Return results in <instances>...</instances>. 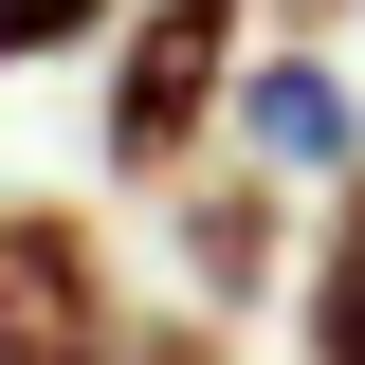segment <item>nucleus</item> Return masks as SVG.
Wrapping results in <instances>:
<instances>
[{"instance_id":"f257e3e1","label":"nucleus","mask_w":365,"mask_h":365,"mask_svg":"<svg viewBox=\"0 0 365 365\" xmlns=\"http://www.w3.org/2000/svg\"><path fill=\"white\" fill-rule=\"evenodd\" d=\"M237 19H256V0H146L128 19V55H110V165L128 182H165L182 146H201V110L237 91Z\"/></svg>"},{"instance_id":"f03ea898","label":"nucleus","mask_w":365,"mask_h":365,"mask_svg":"<svg viewBox=\"0 0 365 365\" xmlns=\"http://www.w3.org/2000/svg\"><path fill=\"white\" fill-rule=\"evenodd\" d=\"M0 365H128L110 329V237L73 201H19L0 220Z\"/></svg>"},{"instance_id":"7ed1b4c3","label":"nucleus","mask_w":365,"mask_h":365,"mask_svg":"<svg viewBox=\"0 0 365 365\" xmlns=\"http://www.w3.org/2000/svg\"><path fill=\"white\" fill-rule=\"evenodd\" d=\"M237 128H256V165H365V110L329 55H256L237 73Z\"/></svg>"},{"instance_id":"20e7f679","label":"nucleus","mask_w":365,"mask_h":365,"mask_svg":"<svg viewBox=\"0 0 365 365\" xmlns=\"http://www.w3.org/2000/svg\"><path fill=\"white\" fill-rule=\"evenodd\" d=\"M256 274H274V201H256V182H201V201H182V292L237 311Z\"/></svg>"},{"instance_id":"39448f33","label":"nucleus","mask_w":365,"mask_h":365,"mask_svg":"<svg viewBox=\"0 0 365 365\" xmlns=\"http://www.w3.org/2000/svg\"><path fill=\"white\" fill-rule=\"evenodd\" d=\"M311 365H365V165L329 201V256H311Z\"/></svg>"},{"instance_id":"423d86ee","label":"nucleus","mask_w":365,"mask_h":365,"mask_svg":"<svg viewBox=\"0 0 365 365\" xmlns=\"http://www.w3.org/2000/svg\"><path fill=\"white\" fill-rule=\"evenodd\" d=\"M110 0H0V73H37V55H73Z\"/></svg>"},{"instance_id":"0eeeda50","label":"nucleus","mask_w":365,"mask_h":365,"mask_svg":"<svg viewBox=\"0 0 365 365\" xmlns=\"http://www.w3.org/2000/svg\"><path fill=\"white\" fill-rule=\"evenodd\" d=\"M128 365H220V329H201V311H165V329H128Z\"/></svg>"}]
</instances>
